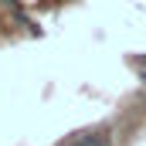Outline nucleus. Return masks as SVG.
<instances>
[{"instance_id":"1","label":"nucleus","mask_w":146,"mask_h":146,"mask_svg":"<svg viewBox=\"0 0 146 146\" xmlns=\"http://www.w3.org/2000/svg\"><path fill=\"white\" fill-rule=\"evenodd\" d=\"M58 146H109V129H82V133H72Z\"/></svg>"},{"instance_id":"2","label":"nucleus","mask_w":146,"mask_h":146,"mask_svg":"<svg viewBox=\"0 0 146 146\" xmlns=\"http://www.w3.org/2000/svg\"><path fill=\"white\" fill-rule=\"evenodd\" d=\"M139 82H143V88H146V61H143V68H139Z\"/></svg>"},{"instance_id":"3","label":"nucleus","mask_w":146,"mask_h":146,"mask_svg":"<svg viewBox=\"0 0 146 146\" xmlns=\"http://www.w3.org/2000/svg\"><path fill=\"white\" fill-rule=\"evenodd\" d=\"M0 3H3V7H14V3H17V0H0Z\"/></svg>"}]
</instances>
